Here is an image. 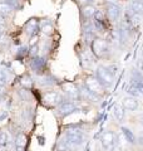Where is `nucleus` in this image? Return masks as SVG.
Listing matches in <instances>:
<instances>
[{"label": "nucleus", "instance_id": "nucleus-6", "mask_svg": "<svg viewBox=\"0 0 143 151\" xmlns=\"http://www.w3.org/2000/svg\"><path fill=\"white\" fill-rule=\"evenodd\" d=\"M107 14L111 18V20H117L121 17V8L114 3H108L107 4Z\"/></svg>", "mask_w": 143, "mask_h": 151}, {"label": "nucleus", "instance_id": "nucleus-25", "mask_svg": "<svg viewBox=\"0 0 143 151\" xmlns=\"http://www.w3.org/2000/svg\"><path fill=\"white\" fill-rule=\"evenodd\" d=\"M137 69L139 70L141 73H143V59H138V62H137Z\"/></svg>", "mask_w": 143, "mask_h": 151}, {"label": "nucleus", "instance_id": "nucleus-7", "mask_svg": "<svg viewBox=\"0 0 143 151\" xmlns=\"http://www.w3.org/2000/svg\"><path fill=\"white\" fill-rule=\"evenodd\" d=\"M75 110H77V107H75L74 103L70 102V101H68V102H61L59 108H58L60 116H66V115H69V113H73Z\"/></svg>", "mask_w": 143, "mask_h": 151}, {"label": "nucleus", "instance_id": "nucleus-35", "mask_svg": "<svg viewBox=\"0 0 143 151\" xmlns=\"http://www.w3.org/2000/svg\"><path fill=\"white\" fill-rule=\"evenodd\" d=\"M142 55H143V45H142Z\"/></svg>", "mask_w": 143, "mask_h": 151}, {"label": "nucleus", "instance_id": "nucleus-2", "mask_svg": "<svg viewBox=\"0 0 143 151\" xmlns=\"http://www.w3.org/2000/svg\"><path fill=\"white\" fill-rule=\"evenodd\" d=\"M84 88L87 89V91H89L90 93H93L94 96H97V97L101 96V94L103 93V91H104V87L99 83V81L95 77H89V78L85 79Z\"/></svg>", "mask_w": 143, "mask_h": 151}, {"label": "nucleus", "instance_id": "nucleus-17", "mask_svg": "<svg viewBox=\"0 0 143 151\" xmlns=\"http://www.w3.org/2000/svg\"><path fill=\"white\" fill-rule=\"evenodd\" d=\"M70 149H73V146L69 144V141L65 137L59 141V144H58V150L59 151H69Z\"/></svg>", "mask_w": 143, "mask_h": 151}, {"label": "nucleus", "instance_id": "nucleus-21", "mask_svg": "<svg viewBox=\"0 0 143 151\" xmlns=\"http://www.w3.org/2000/svg\"><path fill=\"white\" fill-rule=\"evenodd\" d=\"M128 93L132 94V97H139L141 96V93L138 92V89L133 86V84H131L129 88H128Z\"/></svg>", "mask_w": 143, "mask_h": 151}, {"label": "nucleus", "instance_id": "nucleus-14", "mask_svg": "<svg viewBox=\"0 0 143 151\" xmlns=\"http://www.w3.org/2000/svg\"><path fill=\"white\" fill-rule=\"evenodd\" d=\"M14 10V8L11 4H9L8 1H0V14L1 15H8Z\"/></svg>", "mask_w": 143, "mask_h": 151}, {"label": "nucleus", "instance_id": "nucleus-10", "mask_svg": "<svg viewBox=\"0 0 143 151\" xmlns=\"http://www.w3.org/2000/svg\"><path fill=\"white\" fill-rule=\"evenodd\" d=\"M131 13L134 15H142L143 14V1L142 0H131L129 1Z\"/></svg>", "mask_w": 143, "mask_h": 151}, {"label": "nucleus", "instance_id": "nucleus-16", "mask_svg": "<svg viewBox=\"0 0 143 151\" xmlns=\"http://www.w3.org/2000/svg\"><path fill=\"white\" fill-rule=\"evenodd\" d=\"M15 145L18 149H24L26 145V136L24 134H19L15 139Z\"/></svg>", "mask_w": 143, "mask_h": 151}, {"label": "nucleus", "instance_id": "nucleus-24", "mask_svg": "<svg viewBox=\"0 0 143 151\" xmlns=\"http://www.w3.org/2000/svg\"><path fill=\"white\" fill-rule=\"evenodd\" d=\"M108 70H109V72H111L113 76H116V73H117V69H118V67H117V65H114V64H112V65H108Z\"/></svg>", "mask_w": 143, "mask_h": 151}, {"label": "nucleus", "instance_id": "nucleus-23", "mask_svg": "<svg viewBox=\"0 0 143 151\" xmlns=\"http://www.w3.org/2000/svg\"><path fill=\"white\" fill-rule=\"evenodd\" d=\"M132 84L138 89V92L141 93V96H143V82H132Z\"/></svg>", "mask_w": 143, "mask_h": 151}, {"label": "nucleus", "instance_id": "nucleus-29", "mask_svg": "<svg viewBox=\"0 0 143 151\" xmlns=\"http://www.w3.org/2000/svg\"><path fill=\"white\" fill-rule=\"evenodd\" d=\"M36 52H38V45L31 47V50H30V53H31V54H36Z\"/></svg>", "mask_w": 143, "mask_h": 151}, {"label": "nucleus", "instance_id": "nucleus-34", "mask_svg": "<svg viewBox=\"0 0 143 151\" xmlns=\"http://www.w3.org/2000/svg\"><path fill=\"white\" fill-rule=\"evenodd\" d=\"M0 151H4V149H3V146H0Z\"/></svg>", "mask_w": 143, "mask_h": 151}, {"label": "nucleus", "instance_id": "nucleus-32", "mask_svg": "<svg viewBox=\"0 0 143 151\" xmlns=\"http://www.w3.org/2000/svg\"><path fill=\"white\" fill-rule=\"evenodd\" d=\"M139 122H141V125L143 126V115L141 116V119H139Z\"/></svg>", "mask_w": 143, "mask_h": 151}, {"label": "nucleus", "instance_id": "nucleus-28", "mask_svg": "<svg viewBox=\"0 0 143 151\" xmlns=\"http://www.w3.org/2000/svg\"><path fill=\"white\" fill-rule=\"evenodd\" d=\"M5 40H6V37H5V34H4L3 32H0V44L5 43Z\"/></svg>", "mask_w": 143, "mask_h": 151}, {"label": "nucleus", "instance_id": "nucleus-1", "mask_svg": "<svg viewBox=\"0 0 143 151\" xmlns=\"http://www.w3.org/2000/svg\"><path fill=\"white\" fill-rule=\"evenodd\" d=\"M95 78L99 81V83L106 88V87H111L113 84V79H114V76L109 72L107 67H98L97 68V72H95Z\"/></svg>", "mask_w": 143, "mask_h": 151}, {"label": "nucleus", "instance_id": "nucleus-33", "mask_svg": "<svg viewBox=\"0 0 143 151\" xmlns=\"http://www.w3.org/2000/svg\"><path fill=\"white\" fill-rule=\"evenodd\" d=\"M80 1H92V0H80Z\"/></svg>", "mask_w": 143, "mask_h": 151}, {"label": "nucleus", "instance_id": "nucleus-20", "mask_svg": "<svg viewBox=\"0 0 143 151\" xmlns=\"http://www.w3.org/2000/svg\"><path fill=\"white\" fill-rule=\"evenodd\" d=\"M8 144V134L5 131L0 132V146H4Z\"/></svg>", "mask_w": 143, "mask_h": 151}, {"label": "nucleus", "instance_id": "nucleus-9", "mask_svg": "<svg viewBox=\"0 0 143 151\" xmlns=\"http://www.w3.org/2000/svg\"><path fill=\"white\" fill-rule=\"evenodd\" d=\"M122 106L124 107V110L136 111L138 108V101L136 97H124L122 101Z\"/></svg>", "mask_w": 143, "mask_h": 151}, {"label": "nucleus", "instance_id": "nucleus-3", "mask_svg": "<svg viewBox=\"0 0 143 151\" xmlns=\"http://www.w3.org/2000/svg\"><path fill=\"white\" fill-rule=\"evenodd\" d=\"M102 147L106 151H113L117 146V136L113 131H106L102 135Z\"/></svg>", "mask_w": 143, "mask_h": 151}, {"label": "nucleus", "instance_id": "nucleus-22", "mask_svg": "<svg viewBox=\"0 0 143 151\" xmlns=\"http://www.w3.org/2000/svg\"><path fill=\"white\" fill-rule=\"evenodd\" d=\"M8 81V77H6V73L4 70H0V86H4Z\"/></svg>", "mask_w": 143, "mask_h": 151}, {"label": "nucleus", "instance_id": "nucleus-12", "mask_svg": "<svg viewBox=\"0 0 143 151\" xmlns=\"http://www.w3.org/2000/svg\"><path fill=\"white\" fill-rule=\"evenodd\" d=\"M65 92L69 96V98H72V100H78V98L80 97V91H78V89L75 88L74 86H72V84L65 86Z\"/></svg>", "mask_w": 143, "mask_h": 151}, {"label": "nucleus", "instance_id": "nucleus-26", "mask_svg": "<svg viewBox=\"0 0 143 151\" xmlns=\"http://www.w3.org/2000/svg\"><path fill=\"white\" fill-rule=\"evenodd\" d=\"M36 43H38V37H36V35L31 37V39H30V42H29V45H30V47H34V45H36Z\"/></svg>", "mask_w": 143, "mask_h": 151}, {"label": "nucleus", "instance_id": "nucleus-31", "mask_svg": "<svg viewBox=\"0 0 143 151\" xmlns=\"http://www.w3.org/2000/svg\"><path fill=\"white\" fill-rule=\"evenodd\" d=\"M138 142H139V145H142V146H143V134H141L139 139H138Z\"/></svg>", "mask_w": 143, "mask_h": 151}, {"label": "nucleus", "instance_id": "nucleus-13", "mask_svg": "<svg viewBox=\"0 0 143 151\" xmlns=\"http://www.w3.org/2000/svg\"><path fill=\"white\" fill-rule=\"evenodd\" d=\"M121 131H122L123 136H124V139L128 141V142L129 144H136V136L129 129H127V127H122Z\"/></svg>", "mask_w": 143, "mask_h": 151}, {"label": "nucleus", "instance_id": "nucleus-5", "mask_svg": "<svg viewBox=\"0 0 143 151\" xmlns=\"http://www.w3.org/2000/svg\"><path fill=\"white\" fill-rule=\"evenodd\" d=\"M65 139L69 141V144L73 146H79L84 142V135L79 130H69L65 135Z\"/></svg>", "mask_w": 143, "mask_h": 151}, {"label": "nucleus", "instance_id": "nucleus-18", "mask_svg": "<svg viewBox=\"0 0 143 151\" xmlns=\"http://www.w3.org/2000/svg\"><path fill=\"white\" fill-rule=\"evenodd\" d=\"M132 81L133 82H143V73H141L138 69L132 72Z\"/></svg>", "mask_w": 143, "mask_h": 151}, {"label": "nucleus", "instance_id": "nucleus-30", "mask_svg": "<svg viewBox=\"0 0 143 151\" xmlns=\"http://www.w3.org/2000/svg\"><path fill=\"white\" fill-rule=\"evenodd\" d=\"M6 117V112L5 111H3L1 113H0V120H4Z\"/></svg>", "mask_w": 143, "mask_h": 151}, {"label": "nucleus", "instance_id": "nucleus-8", "mask_svg": "<svg viewBox=\"0 0 143 151\" xmlns=\"http://www.w3.org/2000/svg\"><path fill=\"white\" fill-rule=\"evenodd\" d=\"M112 113L113 116L116 117V120L119 122H123L126 119V111H124V107L119 103H114L113 107H112Z\"/></svg>", "mask_w": 143, "mask_h": 151}, {"label": "nucleus", "instance_id": "nucleus-19", "mask_svg": "<svg viewBox=\"0 0 143 151\" xmlns=\"http://www.w3.org/2000/svg\"><path fill=\"white\" fill-rule=\"evenodd\" d=\"M41 30L44 32L45 34H51V33H53V30H54V28H53V25H51L50 23H45V24L43 25Z\"/></svg>", "mask_w": 143, "mask_h": 151}, {"label": "nucleus", "instance_id": "nucleus-4", "mask_svg": "<svg viewBox=\"0 0 143 151\" xmlns=\"http://www.w3.org/2000/svg\"><path fill=\"white\" fill-rule=\"evenodd\" d=\"M92 50L97 57H103L109 53V47L106 40L97 38V39H93L92 42Z\"/></svg>", "mask_w": 143, "mask_h": 151}, {"label": "nucleus", "instance_id": "nucleus-11", "mask_svg": "<svg viewBox=\"0 0 143 151\" xmlns=\"http://www.w3.org/2000/svg\"><path fill=\"white\" fill-rule=\"evenodd\" d=\"M44 101L46 103H50V105H53V103H58L61 101V96L58 93V92H46L44 94Z\"/></svg>", "mask_w": 143, "mask_h": 151}, {"label": "nucleus", "instance_id": "nucleus-15", "mask_svg": "<svg viewBox=\"0 0 143 151\" xmlns=\"http://www.w3.org/2000/svg\"><path fill=\"white\" fill-rule=\"evenodd\" d=\"M95 13H97V9H95L93 5H85V6L82 9V15H83L85 19L94 17Z\"/></svg>", "mask_w": 143, "mask_h": 151}, {"label": "nucleus", "instance_id": "nucleus-27", "mask_svg": "<svg viewBox=\"0 0 143 151\" xmlns=\"http://www.w3.org/2000/svg\"><path fill=\"white\" fill-rule=\"evenodd\" d=\"M5 24H6V20H5V17H4V15H1V14H0V28H3V27H5Z\"/></svg>", "mask_w": 143, "mask_h": 151}]
</instances>
